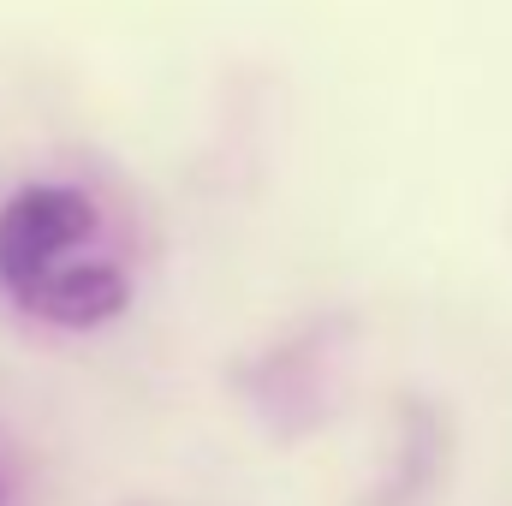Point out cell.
I'll list each match as a JSON object with an SVG mask.
<instances>
[{
	"label": "cell",
	"mask_w": 512,
	"mask_h": 506,
	"mask_svg": "<svg viewBox=\"0 0 512 506\" xmlns=\"http://www.w3.org/2000/svg\"><path fill=\"white\" fill-rule=\"evenodd\" d=\"M96 227H102V209L90 191L54 185V179L18 185L0 203V286L12 292V304L42 274H54L72 251H84L96 239Z\"/></svg>",
	"instance_id": "cell-1"
},
{
	"label": "cell",
	"mask_w": 512,
	"mask_h": 506,
	"mask_svg": "<svg viewBox=\"0 0 512 506\" xmlns=\"http://www.w3.org/2000/svg\"><path fill=\"white\" fill-rule=\"evenodd\" d=\"M131 304V280L126 268H114V262H60L54 274H42L24 298H18V310H30L36 322H48V328H102V322H114L120 310Z\"/></svg>",
	"instance_id": "cell-2"
}]
</instances>
